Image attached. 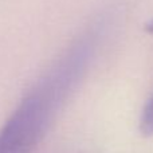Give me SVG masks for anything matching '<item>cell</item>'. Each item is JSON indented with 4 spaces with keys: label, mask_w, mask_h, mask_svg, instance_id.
<instances>
[{
    "label": "cell",
    "mask_w": 153,
    "mask_h": 153,
    "mask_svg": "<svg viewBox=\"0 0 153 153\" xmlns=\"http://www.w3.org/2000/svg\"><path fill=\"white\" fill-rule=\"evenodd\" d=\"M106 16L95 19L63 51L22 100L0 129V153H31L58 110L86 74L108 30Z\"/></svg>",
    "instance_id": "cell-1"
},
{
    "label": "cell",
    "mask_w": 153,
    "mask_h": 153,
    "mask_svg": "<svg viewBox=\"0 0 153 153\" xmlns=\"http://www.w3.org/2000/svg\"><path fill=\"white\" fill-rule=\"evenodd\" d=\"M140 130L144 136H153V95L143 109L140 118Z\"/></svg>",
    "instance_id": "cell-2"
}]
</instances>
